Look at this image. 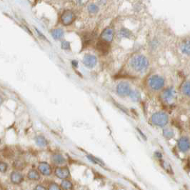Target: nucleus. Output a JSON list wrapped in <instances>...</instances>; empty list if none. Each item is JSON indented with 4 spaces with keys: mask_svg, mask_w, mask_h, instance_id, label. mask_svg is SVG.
Here are the masks:
<instances>
[{
    "mask_svg": "<svg viewBox=\"0 0 190 190\" xmlns=\"http://www.w3.org/2000/svg\"><path fill=\"white\" fill-rule=\"evenodd\" d=\"M131 67L136 71L146 70L149 67V61L143 55H136L131 60Z\"/></svg>",
    "mask_w": 190,
    "mask_h": 190,
    "instance_id": "1",
    "label": "nucleus"
},
{
    "mask_svg": "<svg viewBox=\"0 0 190 190\" xmlns=\"http://www.w3.org/2000/svg\"><path fill=\"white\" fill-rule=\"evenodd\" d=\"M152 122L158 127H164L168 122V116L164 112H157L152 115Z\"/></svg>",
    "mask_w": 190,
    "mask_h": 190,
    "instance_id": "2",
    "label": "nucleus"
},
{
    "mask_svg": "<svg viewBox=\"0 0 190 190\" xmlns=\"http://www.w3.org/2000/svg\"><path fill=\"white\" fill-rule=\"evenodd\" d=\"M148 84L151 89L153 90H159L161 89L164 85V80L163 77L158 75H154L149 78Z\"/></svg>",
    "mask_w": 190,
    "mask_h": 190,
    "instance_id": "3",
    "label": "nucleus"
},
{
    "mask_svg": "<svg viewBox=\"0 0 190 190\" xmlns=\"http://www.w3.org/2000/svg\"><path fill=\"white\" fill-rule=\"evenodd\" d=\"M75 18L76 16L73 11L70 10H67L64 11L63 14L61 15L60 20H61L62 24L64 25V26H69V25H71L75 22Z\"/></svg>",
    "mask_w": 190,
    "mask_h": 190,
    "instance_id": "4",
    "label": "nucleus"
},
{
    "mask_svg": "<svg viewBox=\"0 0 190 190\" xmlns=\"http://www.w3.org/2000/svg\"><path fill=\"white\" fill-rule=\"evenodd\" d=\"M117 92L122 97L128 96L131 92L130 86L127 82H121L117 85Z\"/></svg>",
    "mask_w": 190,
    "mask_h": 190,
    "instance_id": "5",
    "label": "nucleus"
},
{
    "mask_svg": "<svg viewBox=\"0 0 190 190\" xmlns=\"http://www.w3.org/2000/svg\"><path fill=\"white\" fill-rule=\"evenodd\" d=\"M97 50L102 54H108L110 50V44L108 41L101 39L97 43Z\"/></svg>",
    "mask_w": 190,
    "mask_h": 190,
    "instance_id": "6",
    "label": "nucleus"
},
{
    "mask_svg": "<svg viewBox=\"0 0 190 190\" xmlns=\"http://www.w3.org/2000/svg\"><path fill=\"white\" fill-rule=\"evenodd\" d=\"M97 57L92 54H86L83 58V63L86 67L89 69L94 67L97 64Z\"/></svg>",
    "mask_w": 190,
    "mask_h": 190,
    "instance_id": "7",
    "label": "nucleus"
},
{
    "mask_svg": "<svg viewBox=\"0 0 190 190\" xmlns=\"http://www.w3.org/2000/svg\"><path fill=\"white\" fill-rule=\"evenodd\" d=\"M178 147L181 152H187L190 149V140L187 137H182L178 141Z\"/></svg>",
    "mask_w": 190,
    "mask_h": 190,
    "instance_id": "8",
    "label": "nucleus"
},
{
    "mask_svg": "<svg viewBox=\"0 0 190 190\" xmlns=\"http://www.w3.org/2000/svg\"><path fill=\"white\" fill-rule=\"evenodd\" d=\"M175 95L176 92L175 89L172 87H170L164 90L163 94H162V97L166 102H170L171 100H173V99L175 97Z\"/></svg>",
    "mask_w": 190,
    "mask_h": 190,
    "instance_id": "9",
    "label": "nucleus"
},
{
    "mask_svg": "<svg viewBox=\"0 0 190 190\" xmlns=\"http://www.w3.org/2000/svg\"><path fill=\"white\" fill-rule=\"evenodd\" d=\"M100 38L104 41L111 42V41L113 40V38H114V32H113V29L109 28V27L108 28H106L101 32Z\"/></svg>",
    "mask_w": 190,
    "mask_h": 190,
    "instance_id": "10",
    "label": "nucleus"
},
{
    "mask_svg": "<svg viewBox=\"0 0 190 190\" xmlns=\"http://www.w3.org/2000/svg\"><path fill=\"white\" fill-rule=\"evenodd\" d=\"M38 169L40 171V172L44 175L50 176L51 174H52V169H51V166H50V164L45 162H41V163L39 164Z\"/></svg>",
    "mask_w": 190,
    "mask_h": 190,
    "instance_id": "11",
    "label": "nucleus"
},
{
    "mask_svg": "<svg viewBox=\"0 0 190 190\" xmlns=\"http://www.w3.org/2000/svg\"><path fill=\"white\" fill-rule=\"evenodd\" d=\"M69 170L67 167H57L55 170V175L60 179H66L69 176Z\"/></svg>",
    "mask_w": 190,
    "mask_h": 190,
    "instance_id": "12",
    "label": "nucleus"
},
{
    "mask_svg": "<svg viewBox=\"0 0 190 190\" xmlns=\"http://www.w3.org/2000/svg\"><path fill=\"white\" fill-rule=\"evenodd\" d=\"M180 50L183 54L190 56V39H186L181 43Z\"/></svg>",
    "mask_w": 190,
    "mask_h": 190,
    "instance_id": "13",
    "label": "nucleus"
},
{
    "mask_svg": "<svg viewBox=\"0 0 190 190\" xmlns=\"http://www.w3.org/2000/svg\"><path fill=\"white\" fill-rule=\"evenodd\" d=\"M23 180H24V178H23V176L20 173L17 172V171L11 173V181L14 184H19L23 182Z\"/></svg>",
    "mask_w": 190,
    "mask_h": 190,
    "instance_id": "14",
    "label": "nucleus"
},
{
    "mask_svg": "<svg viewBox=\"0 0 190 190\" xmlns=\"http://www.w3.org/2000/svg\"><path fill=\"white\" fill-rule=\"evenodd\" d=\"M51 34H52L53 38L56 40H59L64 36V31L62 29H55L52 30Z\"/></svg>",
    "mask_w": 190,
    "mask_h": 190,
    "instance_id": "15",
    "label": "nucleus"
},
{
    "mask_svg": "<svg viewBox=\"0 0 190 190\" xmlns=\"http://www.w3.org/2000/svg\"><path fill=\"white\" fill-rule=\"evenodd\" d=\"M132 32L130 30L126 28H122L118 32V35L122 38H130L132 36Z\"/></svg>",
    "mask_w": 190,
    "mask_h": 190,
    "instance_id": "16",
    "label": "nucleus"
},
{
    "mask_svg": "<svg viewBox=\"0 0 190 190\" xmlns=\"http://www.w3.org/2000/svg\"><path fill=\"white\" fill-rule=\"evenodd\" d=\"M87 11L89 14L95 15V14H97L99 12V8L97 4L94 3H90L87 6Z\"/></svg>",
    "mask_w": 190,
    "mask_h": 190,
    "instance_id": "17",
    "label": "nucleus"
},
{
    "mask_svg": "<svg viewBox=\"0 0 190 190\" xmlns=\"http://www.w3.org/2000/svg\"><path fill=\"white\" fill-rule=\"evenodd\" d=\"M52 161L54 162L55 164H62L65 163V159L59 154H55L52 156Z\"/></svg>",
    "mask_w": 190,
    "mask_h": 190,
    "instance_id": "18",
    "label": "nucleus"
},
{
    "mask_svg": "<svg viewBox=\"0 0 190 190\" xmlns=\"http://www.w3.org/2000/svg\"><path fill=\"white\" fill-rule=\"evenodd\" d=\"M27 177L31 180H39L40 179V175L36 170H30L27 175Z\"/></svg>",
    "mask_w": 190,
    "mask_h": 190,
    "instance_id": "19",
    "label": "nucleus"
},
{
    "mask_svg": "<svg viewBox=\"0 0 190 190\" xmlns=\"http://www.w3.org/2000/svg\"><path fill=\"white\" fill-rule=\"evenodd\" d=\"M35 142L37 143V145L39 146V147H45V146H47V140H46V139L43 136H37L36 139H35Z\"/></svg>",
    "mask_w": 190,
    "mask_h": 190,
    "instance_id": "20",
    "label": "nucleus"
},
{
    "mask_svg": "<svg viewBox=\"0 0 190 190\" xmlns=\"http://www.w3.org/2000/svg\"><path fill=\"white\" fill-rule=\"evenodd\" d=\"M163 135L166 139H167V140H170V139L174 137V136H175V133H174L173 129H171V128H169L168 127V128L164 129Z\"/></svg>",
    "mask_w": 190,
    "mask_h": 190,
    "instance_id": "21",
    "label": "nucleus"
},
{
    "mask_svg": "<svg viewBox=\"0 0 190 190\" xmlns=\"http://www.w3.org/2000/svg\"><path fill=\"white\" fill-rule=\"evenodd\" d=\"M129 96L130 97L132 100L134 101H139L141 99L140 93L138 91H136V90H133V91H131Z\"/></svg>",
    "mask_w": 190,
    "mask_h": 190,
    "instance_id": "22",
    "label": "nucleus"
},
{
    "mask_svg": "<svg viewBox=\"0 0 190 190\" xmlns=\"http://www.w3.org/2000/svg\"><path fill=\"white\" fill-rule=\"evenodd\" d=\"M61 186L64 189H71L73 188V184L70 181L63 180L62 182Z\"/></svg>",
    "mask_w": 190,
    "mask_h": 190,
    "instance_id": "23",
    "label": "nucleus"
},
{
    "mask_svg": "<svg viewBox=\"0 0 190 190\" xmlns=\"http://www.w3.org/2000/svg\"><path fill=\"white\" fill-rule=\"evenodd\" d=\"M182 92L184 95L190 97V82H188L183 85Z\"/></svg>",
    "mask_w": 190,
    "mask_h": 190,
    "instance_id": "24",
    "label": "nucleus"
},
{
    "mask_svg": "<svg viewBox=\"0 0 190 190\" xmlns=\"http://www.w3.org/2000/svg\"><path fill=\"white\" fill-rule=\"evenodd\" d=\"M87 158L89 159V161H91L92 162H93V163H94V164H99V165H101V166H104L103 162L99 160V159H97L96 157H94L93 156H91V155H88Z\"/></svg>",
    "mask_w": 190,
    "mask_h": 190,
    "instance_id": "25",
    "label": "nucleus"
},
{
    "mask_svg": "<svg viewBox=\"0 0 190 190\" xmlns=\"http://www.w3.org/2000/svg\"><path fill=\"white\" fill-rule=\"evenodd\" d=\"M161 165L162 166V167H163L164 170H165L166 171H167L168 173H170L171 175L173 173L172 172V170H171L170 165L168 163H166V162L162 161V163H161Z\"/></svg>",
    "mask_w": 190,
    "mask_h": 190,
    "instance_id": "26",
    "label": "nucleus"
},
{
    "mask_svg": "<svg viewBox=\"0 0 190 190\" xmlns=\"http://www.w3.org/2000/svg\"><path fill=\"white\" fill-rule=\"evenodd\" d=\"M24 166H25L24 163L22 161L18 160L15 162V167L16 169H18V170H23Z\"/></svg>",
    "mask_w": 190,
    "mask_h": 190,
    "instance_id": "27",
    "label": "nucleus"
},
{
    "mask_svg": "<svg viewBox=\"0 0 190 190\" xmlns=\"http://www.w3.org/2000/svg\"><path fill=\"white\" fill-rule=\"evenodd\" d=\"M61 47L62 50H68L70 49V43H69L68 41H66V40L62 41L61 42Z\"/></svg>",
    "mask_w": 190,
    "mask_h": 190,
    "instance_id": "28",
    "label": "nucleus"
},
{
    "mask_svg": "<svg viewBox=\"0 0 190 190\" xmlns=\"http://www.w3.org/2000/svg\"><path fill=\"white\" fill-rule=\"evenodd\" d=\"M7 170V164L4 162H2L1 164H0V171L2 172H5V171Z\"/></svg>",
    "mask_w": 190,
    "mask_h": 190,
    "instance_id": "29",
    "label": "nucleus"
},
{
    "mask_svg": "<svg viewBox=\"0 0 190 190\" xmlns=\"http://www.w3.org/2000/svg\"><path fill=\"white\" fill-rule=\"evenodd\" d=\"M49 189L50 190H59L60 188L58 186V184H56V183H52V184H50V187H49Z\"/></svg>",
    "mask_w": 190,
    "mask_h": 190,
    "instance_id": "30",
    "label": "nucleus"
},
{
    "mask_svg": "<svg viewBox=\"0 0 190 190\" xmlns=\"http://www.w3.org/2000/svg\"><path fill=\"white\" fill-rule=\"evenodd\" d=\"M36 31H37V34H39V37H41V38L45 39H46V40H47V39H46V38L45 37V36H44V35H43V34H41V32H39L38 29H36Z\"/></svg>",
    "mask_w": 190,
    "mask_h": 190,
    "instance_id": "31",
    "label": "nucleus"
},
{
    "mask_svg": "<svg viewBox=\"0 0 190 190\" xmlns=\"http://www.w3.org/2000/svg\"><path fill=\"white\" fill-rule=\"evenodd\" d=\"M78 2H79V4H80V5H84L86 2H87V0H78Z\"/></svg>",
    "mask_w": 190,
    "mask_h": 190,
    "instance_id": "32",
    "label": "nucleus"
},
{
    "mask_svg": "<svg viewBox=\"0 0 190 190\" xmlns=\"http://www.w3.org/2000/svg\"><path fill=\"white\" fill-rule=\"evenodd\" d=\"M155 156H156V157H157V158H162V155L161 153H159V152H156V153H155Z\"/></svg>",
    "mask_w": 190,
    "mask_h": 190,
    "instance_id": "33",
    "label": "nucleus"
},
{
    "mask_svg": "<svg viewBox=\"0 0 190 190\" xmlns=\"http://www.w3.org/2000/svg\"><path fill=\"white\" fill-rule=\"evenodd\" d=\"M45 189L46 188H45V187L41 186V185H37V187L36 188H35V189H37V190H38V189Z\"/></svg>",
    "mask_w": 190,
    "mask_h": 190,
    "instance_id": "34",
    "label": "nucleus"
},
{
    "mask_svg": "<svg viewBox=\"0 0 190 190\" xmlns=\"http://www.w3.org/2000/svg\"><path fill=\"white\" fill-rule=\"evenodd\" d=\"M187 168H188L189 170H190V159H189L188 162H187Z\"/></svg>",
    "mask_w": 190,
    "mask_h": 190,
    "instance_id": "35",
    "label": "nucleus"
},
{
    "mask_svg": "<svg viewBox=\"0 0 190 190\" xmlns=\"http://www.w3.org/2000/svg\"><path fill=\"white\" fill-rule=\"evenodd\" d=\"M72 64H73L74 67H77L78 63H77V62H76V61H72Z\"/></svg>",
    "mask_w": 190,
    "mask_h": 190,
    "instance_id": "36",
    "label": "nucleus"
}]
</instances>
